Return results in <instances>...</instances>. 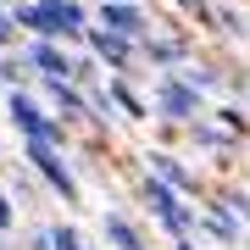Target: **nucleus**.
<instances>
[{"mask_svg": "<svg viewBox=\"0 0 250 250\" xmlns=\"http://www.w3.org/2000/svg\"><path fill=\"white\" fill-rule=\"evenodd\" d=\"M17 34L28 39H56V45H78L89 28V6L83 0H6Z\"/></svg>", "mask_w": 250, "mask_h": 250, "instance_id": "nucleus-1", "label": "nucleus"}, {"mask_svg": "<svg viewBox=\"0 0 250 250\" xmlns=\"http://www.w3.org/2000/svg\"><path fill=\"white\" fill-rule=\"evenodd\" d=\"M134 195H139L145 211L156 217V228L167 233V245H172V250H184V245H195V239H200V233H195V206H189L172 184H161V178H150V172H145V178L134 184Z\"/></svg>", "mask_w": 250, "mask_h": 250, "instance_id": "nucleus-2", "label": "nucleus"}, {"mask_svg": "<svg viewBox=\"0 0 250 250\" xmlns=\"http://www.w3.org/2000/svg\"><path fill=\"white\" fill-rule=\"evenodd\" d=\"M0 100H6V123H11L17 139H39V145H50V150H67L72 145V134L45 111V100H39L34 89H6Z\"/></svg>", "mask_w": 250, "mask_h": 250, "instance_id": "nucleus-3", "label": "nucleus"}, {"mask_svg": "<svg viewBox=\"0 0 250 250\" xmlns=\"http://www.w3.org/2000/svg\"><path fill=\"white\" fill-rule=\"evenodd\" d=\"M22 161H28V172H34L56 200H67V206L78 200V172L67 167V150H50V145H39V139H22Z\"/></svg>", "mask_w": 250, "mask_h": 250, "instance_id": "nucleus-4", "label": "nucleus"}, {"mask_svg": "<svg viewBox=\"0 0 250 250\" xmlns=\"http://www.w3.org/2000/svg\"><path fill=\"white\" fill-rule=\"evenodd\" d=\"M150 111L161 117V123H195V117H206V95L189 89V83L178 78V72H156V95H150Z\"/></svg>", "mask_w": 250, "mask_h": 250, "instance_id": "nucleus-5", "label": "nucleus"}, {"mask_svg": "<svg viewBox=\"0 0 250 250\" xmlns=\"http://www.w3.org/2000/svg\"><path fill=\"white\" fill-rule=\"evenodd\" d=\"M78 45L100 62V72H106V78H134V72H139V50H134V39H123V34H106V28L89 22Z\"/></svg>", "mask_w": 250, "mask_h": 250, "instance_id": "nucleus-6", "label": "nucleus"}, {"mask_svg": "<svg viewBox=\"0 0 250 250\" xmlns=\"http://www.w3.org/2000/svg\"><path fill=\"white\" fill-rule=\"evenodd\" d=\"M89 22L95 28H106V34H123V39H139L156 28V17L139 6V0H95V11H89Z\"/></svg>", "mask_w": 250, "mask_h": 250, "instance_id": "nucleus-7", "label": "nucleus"}, {"mask_svg": "<svg viewBox=\"0 0 250 250\" xmlns=\"http://www.w3.org/2000/svg\"><path fill=\"white\" fill-rule=\"evenodd\" d=\"M134 50H139V62H150V72H172V67H184L189 56H195V45H189L184 34H161V28H150Z\"/></svg>", "mask_w": 250, "mask_h": 250, "instance_id": "nucleus-8", "label": "nucleus"}, {"mask_svg": "<svg viewBox=\"0 0 250 250\" xmlns=\"http://www.w3.org/2000/svg\"><path fill=\"white\" fill-rule=\"evenodd\" d=\"M22 67H28V78H72V45H56V39H28Z\"/></svg>", "mask_w": 250, "mask_h": 250, "instance_id": "nucleus-9", "label": "nucleus"}, {"mask_svg": "<svg viewBox=\"0 0 250 250\" xmlns=\"http://www.w3.org/2000/svg\"><path fill=\"white\" fill-rule=\"evenodd\" d=\"M145 167H150V178L172 184L184 200H189V195H200V172H189L184 161H178V150H167V145H150V150H145Z\"/></svg>", "mask_w": 250, "mask_h": 250, "instance_id": "nucleus-10", "label": "nucleus"}, {"mask_svg": "<svg viewBox=\"0 0 250 250\" xmlns=\"http://www.w3.org/2000/svg\"><path fill=\"white\" fill-rule=\"evenodd\" d=\"M100 95L117 123H150V100L134 89V78H100Z\"/></svg>", "mask_w": 250, "mask_h": 250, "instance_id": "nucleus-11", "label": "nucleus"}, {"mask_svg": "<svg viewBox=\"0 0 250 250\" xmlns=\"http://www.w3.org/2000/svg\"><path fill=\"white\" fill-rule=\"evenodd\" d=\"M195 233H206V239H217V245H245V223L228 211L223 200L195 206Z\"/></svg>", "mask_w": 250, "mask_h": 250, "instance_id": "nucleus-12", "label": "nucleus"}, {"mask_svg": "<svg viewBox=\"0 0 250 250\" xmlns=\"http://www.w3.org/2000/svg\"><path fill=\"white\" fill-rule=\"evenodd\" d=\"M184 134H189V145H200V150H211V156H228V150H239V145H245V134L223 128L211 111L195 117V123H184Z\"/></svg>", "mask_w": 250, "mask_h": 250, "instance_id": "nucleus-13", "label": "nucleus"}, {"mask_svg": "<svg viewBox=\"0 0 250 250\" xmlns=\"http://www.w3.org/2000/svg\"><path fill=\"white\" fill-rule=\"evenodd\" d=\"M100 233H106V245H111V250H156V245H150V233H145L128 211H106V217H100Z\"/></svg>", "mask_w": 250, "mask_h": 250, "instance_id": "nucleus-14", "label": "nucleus"}, {"mask_svg": "<svg viewBox=\"0 0 250 250\" xmlns=\"http://www.w3.org/2000/svg\"><path fill=\"white\" fill-rule=\"evenodd\" d=\"M6 89H28V67H22V56L0 50V95Z\"/></svg>", "mask_w": 250, "mask_h": 250, "instance_id": "nucleus-15", "label": "nucleus"}, {"mask_svg": "<svg viewBox=\"0 0 250 250\" xmlns=\"http://www.w3.org/2000/svg\"><path fill=\"white\" fill-rule=\"evenodd\" d=\"M100 78H106V72H100V62H95L89 50H78V56H72V83H78V89H95Z\"/></svg>", "mask_w": 250, "mask_h": 250, "instance_id": "nucleus-16", "label": "nucleus"}, {"mask_svg": "<svg viewBox=\"0 0 250 250\" xmlns=\"http://www.w3.org/2000/svg\"><path fill=\"white\" fill-rule=\"evenodd\" d=\"M17 228V200L6 195V184H0V233H11Z\"/></svg>", "mask_w": 250, "mask_h": 250, "instance_id": "nucleus-17", "label": "nucleus"}, {"mask_svg": "<svg viewBox=\"0 0 250 250\" xmlns=\"http://www.w3.org/2000/svg\"><path fill=\"white\" fill-rule=\"evenodd\" d=\"M11 45H17V22H11L6 0H0V50H11Z\"/></svg>", "mask_w": 250, "mask_h": 250, "instance_id": "nucleus-18", "label": "nucleus"}, {"mask_svg": "<svg viewBox=\"0 0 250 250\" xmlns=\"http://www.w3.org/2000/svg\"><path fill=\"white\" fill-rule=\"evenodd\" d=\"M28 250H50V228H34V233H28Z\"/></svg>", "mask_w": 250, "mask_h": 250, "instance_id": "nucleus-19", "label": "nucleus"}, {"mask_svg": "<svg viewBox=\"0 0 250 250\" xmlns=\"http://www.w3.org/2000/svg\"><path fill=\"white\" fill-rule=\"evenodd\" d=\"M0 250H17V245H6V233H0Z\"/></svg>", "mask_w": 250, "mask_h": 250, "instance_id": "nucleus-20", "label": "nucleus"}, {"mask_svg": "<svg viewBox=\"0 0 250 250\" xmlns=\"http://www.w3.org/2000/svg\"><path fill=\"white\" fill-rule=\"evenodd\" d=\"M0 172H6V161H0Z\"/></svg>", "mask_w": 250, "mask_h": 250, "instance_id": "nucleus-21", "label": "nucleus"}, {"mask_svg": "<svg viewBox=\"0 0 250 250\" xmlns=\"http://www.w3.org/2000/svg\"><path fill=\"white\" fill-rule=\"evenodd\" d=\"M184 250H195V245H184Z\"/></svg>", "mask_w": 250, "mask_h": 250, "instance_id": "nucleus-22", "label": "nucleus"}]
</instances>
